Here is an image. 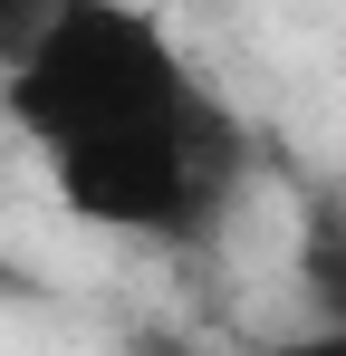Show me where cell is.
Returning <instances> with one entry per match:
<instances>
[{"mask_svg":"<svg viewBox=\"0 0 346 356\" xmlns=\"http://www.w3.org/2000/svg\"><path fill=\"white\" fill-rule=\"evenodd\" d=\"M0 97H10L19 135H39V154L106 145V135H154V125H183L212 106L202 77L173 49V29L154 10H135V0H67L49 49Z\"/></svg>","mask_w":346,"mask_h":356,"instance_id":"cell-1","label":"cell"},{"mask_svg":"<svg viewBox=\"0 0 346 356\" xmlns=\"http://www.w3.org/2000/svg\"><path fill=\"white\" fill-rule=\"evenodd\" d=\"M231 164H240V135L222 125V106H202V116L154 125V135H106V145L49 154V193L97 232H154L164 241V232L212 222Z\"/></svg>","mask_w":346,"mask_h":356,"instance_id":"cell-2","label":"cell"},{"mask_svg":"<svg viewBox=\"0 0 346 356\" xmlns=\"http://www.w3.org/2000/svg\"><path fill=\"white\" fill-rule=\"evenodd\" d=\"M58 10H67V0H0V87H10L19 67H29L39 49H49Z\"/></svg>","mask_w":346,"mask_h":356,"instance_id":"cell-3","label":"cell"},{"mask_svg":"<svg viewBox=\"0 0 346 356\" xmlns=\"http://www.w3.org/2000/svg\"><path fill=\"white\" fill-rule=\"evenodd\" d=\"M270 356H346V318H318V327H298V337H279Z\"/></svg>","mask_w":346,"mask_h":356,"instance_id":"cell-4","label":"cell"}]
</instances>
